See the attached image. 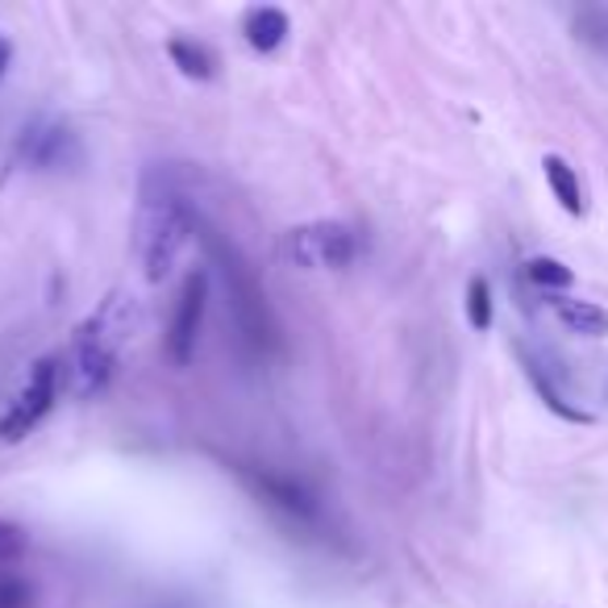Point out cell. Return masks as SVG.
<instances>
[{"label": "cell", "instance_id": "4fadbf2b", "mask_svg": "<svg viewBox=\"0 0 608 608\" xmlns=\"http://www.w3.org/2000/svg\"><path fill=\"white\" fill-rule=\"evenodd\" d=\"M525 276L538 283V288H555V292H562V288H571L575 283V271L567 267V263H559V258L550 255H538L525 263Z\"/></svg>", "mask_w": 608, "mask_h": 608}, {"label": "cell", "instance_id": "8fae6325", "mask_svg": "<svg viewBox=\"0 0 608 608\" xmlns=\"http://www.w3.org/2000/svg\"><path fill=\"white\" fill-rule=\"evenodd\" d=\"M542 171H546V184H550V192H555V200H559L562 209L571 212V217H584V192H580V175L571 171V163L562 155H546Z\"/></svg>", "mask_w": 608, "mask_h": 608}, {"label": "cell", "instance_id": "ba28073f", "mask_svg": "<svg viewBox=\"0 0 608 608\" xmlns=\"http://www.w3.org/2000/svg\"><path fill=\"white\" fill-rule=\"evenodd\" d=\"M68 146H75V138L63 125H42L38 121V125H25L22 134V155L34 167H59L68 159Z\"/></svg>", "mask_w": 608, "mask_h": 608}, {"label": "cell", "instance_id": "30bf717a", "mask_svg": "<svg viewBox=\"0 0 608 608\" xmlns=\"http://www.w3.org/2000/svg\"><path fill=\"white\" fill-rule=\"evenodd\" d=\"M555 317L562 321V329H571V333H580V338H605L608 333V313L592 301L559 296V301H555Z\"/></svg>", "mask_w": 608, "mask_h": 608}, {"label": "cell", "instance_id": "3957f363", "mask_svg": "<svg viewBox=\"0 0 608 608\" xmlns=\"http://www.w3.org/2000/svg\"><path fill=\"white\" fill-rule=\"evenodd\" d=\"M196 234L205 238V246L221 258V280H226V292H230V301H234V317H238V326H242V333H246L255 346L271 342V333H276V326H271V308H267V292L258 288L251 263L238 255L234 242L226 246L221 234L209 230L205 221L196 226Z\"/></svg>", "mask_w": 608, "mask_h": 608}, {"label": "cell", "instance_id": "6da1fadb", "mask_svg": "<svg viewBox=\"0 0 608 608\" xmlns=\"http://www.w3.org/2000/svg\"><path fill=\"white\" fill-rule=\"evenodd\" d=\"M196 226H200V217L192 212L184 192L171 184L167 175L150 171L142 180L138 196V258L146 280L163 283L175 271V263L187 251Z\"/></svg>", "mask_w": 608, "mask_h": 608}, {"label": "cell", "instance_id": "7c38bea8", "mask_svg": "<svg viewBox=\"0 0 608 608\" xmlns=\"http://www.w3.org/2000/svg\"><path fill=\"white\" fill-rule=\"evenodd\" d=\"M167 54H171V63L180 68V75L187 80H212L217 75V54H212L205 42H196V38H171L167 42Z\"/></svg>", "mask_w": 608, "mask_h": 608}, {"label": "cell", "instance_id": "9a60e30c", "mask_svg": "<svg viewBox=\"0 0 608 608\" xmlns=\"http://www.w3.org/2000/svg\"><path fill=\"white\" fill-rule=\"evenodd\" d=\"M0 608H34V584L13 571H0Z\"/></svg>", "mask_w": 608, "mask_h": 608}, {"label": "cell", "instance_id": "5b68a950", "mask_svg": "<svg viewBox=\"0 0 608 608\" xmlns=\"http://www.w3.org/2000/svg\"><path fill=\"white\" fill-rule=\"evenodd\" d=\"M59 358H42V363H34V372L25 379V388L13 397V404L0 413V442H22L29 438L42 417H47L50 409H54V400H59Z\"/></svg>", "mask_w": 608, "mask_h": 608}, {"label": "cell", "instance_id": "9c48e42d", "mask_svg": "<svg viewBox=\"0 0 608 608\" xmlns=\"http://www.w3.org/2000/svg\"><path fill=\"white\" fill-rule=\"evenodd\" d=\"M251 479H255L258 496H263L267 504L283 509V513H292V516H313L317 513L313 496H308L296 479H283V475H276V471H263V475H251Z\"/></svg>", "mask_w": 608, "mask_h": 608}, {"label": "cell", "instance_id": "5bb4252c", "mask_svg": "<svg viewBox=\"0 0 608 608\" xmlns=\"http://www.w3.org/2000/svg\"><path fill=\"white\" fill-rule=\"evenodd\" d=\"M467 321L471 329L488 333L491 329V283L484 276H471L467 283Z\"/></svg>", "mask_w": 608, "mask_h": 608}, {"label": "cell", "instance_id": "e0dca14e", "mask_svg": "<svg viewBox=\"0 0 608 608\" xmlns=\"http://www.w3.org/2000/svg\"><path fill=\"white\" fill-rule=\"evenodd\" d=\"M9 59H13V47H9V38L0 34V75L9 71Z\"/></svg>", "mask_w": 608, "mask_h": 608}, {"label": "cell", "instance_id": "2e32d148", "mask_svg": "<svg viewBox=\"0 0 608 608\" xmlns=\"http://www.w3.org/2000/svg\"><path fill=\"white\" fill-rule=\"evenodd\" d=\"M29 550V534L13 521H0V562H17Z\"/></svg>", "mask_w": 608, "mask_h": 608}, {"label": "cell", "instance_id": "52a82bcc", "mask_svg": "<svg viewBox=\"0 0 608 608\" xmlns=\"http://www.w3.org/2000/svg\"><path fill=\"white\" fill-rule=\"evenodd\" d=\"M242 34H246V42H251L258 54H271V50H280L283 38L292 34V22H288V13L276 9V4H255V9H246V17H242Z\"/></svg>", "mask_w": 608, "mask_h": 608}, {"label": "cell", "instance_id": "277c9868", "mask_svg": "<svg viewBox=\"0 0 608 608\" xmlns=\"http://www.w3.org/2000/svg\"><path fill=\"white\" fill-rule=\"evenodd\" d=\"M283 255L304 271H342L358 258V234L346 221H304L283 234Z\"/></svg>", "mask_w": 608, "mask_h": 608}, {"label": "cell", "instance_id": "7a4b0ae2", "mask_svg": "<svg viewBox=\"0 0 608 608\" xmlns=\"http://www.w3.org/2000/svg\"><path fill=\"white\" fill-rule=\"evenodd\" d=\"M130 338H134V304L113 292L84 326L75 329V342H71V375H75L80 397H93L113 379Z\"/></svg>", "mask_w": 608, "mask_h": 608}, {"label": "cell", "instance_id": "8992f818", "mask_svg": "<svg viewBox=\"0 0 608 608\" xmlns=\"http://www.w3.org/2000/svg\"><path fill=\"white\" fill-rule=\"evenodd\" d=\"M205 308H209V271L196 267L180 283V296H175V308H171V326H167V358L175 367H187L196 358Z\"/></svg>", "mask_w": 608, "mask_h": 608}]
</instances>
